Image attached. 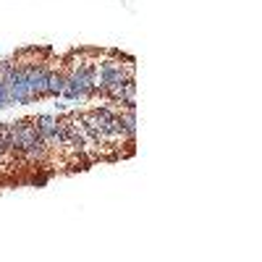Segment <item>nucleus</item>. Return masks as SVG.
Here are the masks:
<instances>
[{"label":"nucleus","mask_w":262,"mask_h":262,"mask_svg":"<svg viewBox=\"0 0 262 262\" xmlns=\"http://www.w3.org/2000/svg\"><path fill=\"white\" fill-rule=\"evenodd\" d=\"M137 69H134V60L128 58V63H121V55L116 58H107L97 66V90L100 97L111 90H118L121 84H126L128 79H134Z\"/></svg>","instance_id":"obj_1"},{"label":"nucleus","mask_w":262,"mask_h":262,"mask_svg":"<svg viewBox=\"0 0 262 262\" xmlns=\"http://www.w3.org/2000/svg\"><path fill=\"white\" fill-rule=\"evenodd\" d=\"M53 71L50 60H37L32 69H29V76H27V86H29V102H37V100H45L48 97V76Z\"/></svg>","instance_id":"obj_2"},{"label":"nucleus","mask_w":262,"mask_h":262,"mask_svg":"<svg viewBox=\"0 0 262 262\" xmlns=\"http://www.w3.org/2000/svg\"><path fill=\"white\" fill-rule=\"evenodd\" d=\"M32 121H34V126H37V131H39L42 142H45L48 147H55V144H53V139H55L58 118H55V116H34Z\"/></svg>","instance_id":"obj_3"},{"label":"nucleus","mask_w":262,"mask_h":262,"mask_svg":"<svg viewBox=\"0 0 262 262\" xmlns=\"http://www.w3.org/2000/svg\"><path fill=\"white\" fill-rule=\"evenodd\" d=\"M66 66L63 69H53L48 76V97H60V92L66 90Z\"/></svg>","instance_id":"obj_4"},{"label":"nucleus","mask_w":262,"mask_h":262,"mask_svg":"<svg viewBox=\"0 0 262 262\" xmlns=\"http://www.w3.org/2000/svg\"><path fill=\"white\" fill-rule=\"evenodd\" d=\"M0 155H3V152H0Z\"/></svg>","instance_id":"obj_5"}]
</instances>
